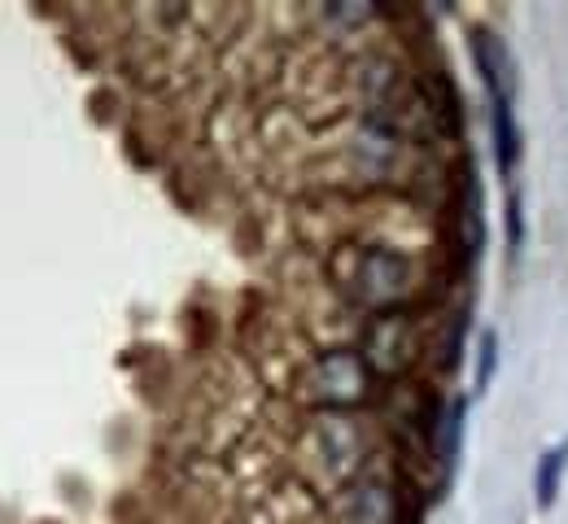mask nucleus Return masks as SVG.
Here are the masks:
<instances>
[{
    "label": "nucleus",
    "mask_w": 568,
    "mask_h": 524,
    "mask_svg": "<svg viewBox=\"0 0 568 524\" xmlns=\"http://www.w3.org/2000/svg\"><path fill=\"white\" fill-rule=\"evenodd\" d=\"M473 58H477V75L486 83L490 96V136H495V162L498 175L511 179L516 162H520V132H516V79H511V58L503 49L495 31H477L473 35Z\"/></svg>",
    "instance_id": "1"
},
{
    "label": "nucleus",
    "mask_w": 568,
    "mask_h": 524,
    "mask_svg": "<svg viewBox=\"0 0 568 524\" xmlns=\"http://www.w3.org/2000/svg\"><path fill=\"white\" fill-rule=\"evenodd\" d=\"M367 389H372V372H367L363 355H351V350L324 355L306 372V398L320 407H355L367 398Z\"/></svg>",
    "instance_id": "2"
},
{
    "label": "nucleus",
    "mask_w": 568,
    "mask_h": 524,
    "mask_svg": "<svg viewBox=\"0 0 568 524\" xmlns=\"http://www.w3.org/2000/svg\"><path fill=\"white\" fill-rule=\"evenodd\" d=\"M407 258L403 254H389V249H367L358 258V271L351 276V294H355L367 310H389L398 306L407 294Z\"/></svg>",
    "instance_id": "3"
},
{
    "label": "nucleus",
    "mask_w": 568,
    "mask_h": 524,
    "mask_svg": "<svg viewBox=\"0 0 568 524\" xmlns=\"http://www.w3.org/2000/svg\"><path fill=\"white\" fill-rule=\"evenodd\" d=\"M363 363L372 376H398L412 363V323L398 310H385L381 319H372L367 328V346H363Z\"/></svg>",
    "instance_id": "4"
},
{
    "label": "nucleus",
    "mask_w": 568,
    "mask_h": 524,
    "mask_svg": "<svg viewBox=\"0 0 568 524\" xmlns=\"http://www.w3.org/2000/svg\"><path fill=\"white\" fill-rule=\"evenodd\" d=\"M351 521L355 524H394L398 521V499L381 481H363L351 494Z\"/></svg>",
    "instance_id": "5"
},
{
    "label": "nucleus",
    "mask_w": 568,
    "mask_h": 524,
    "mask_svg": "<svg viewBox=\"0 0 568 524\" xmlns=\"http://www.w3.org/2000/svg\"><path fill=\"white\" fill-rule=\"evenodd\" d=\"M565 468H568V438L560 442V446L542 450V459H538V472H534V494H538V507H542V512H547V507L560 499Z\"/></svg>",
    "instance_id": "6"
},
{
    "label": "nucleus",
    "mask_w": 568,
    "mask_h": 524,
    "mask_svg": "<svg viewBox=\"0 0 568 524\" xmlns=\"http://www.w3.org/2000/svg\"><path fill=\"white\" fill-rule=\"evenodd\" d=\"M464 415H468V398H455V402L446 407V420H437V424H442V429H437V454H442L446 468H455V459H459Z\"/></svg>",
    "instance_id": "7"
},
{
    "label": "nucleus",
    "mask_w": 568,
    "mask_h": 524,
    "mask_svg": "<svg viewBox=\"0 0 568 524\" xmlns=\"http://www.w3.org/2000/svg\"><path fill=\"white\" fill-rule=\"evenodd\" d=\"M495 372H498V332H495V328H486V332H481V350H477V376H473L477 398L490 389Z\"/></svg>",
    "instance_id": "8"
},
{
    "label": "nucleus",
    "mask_w": 568,
    "mask_h": 524,
    "mask_svg": "<svg viewBox=\"0 0 568 524\" xmlns=\"http://www.w3.org/2000/svg\"><path fill=\"white\" fill-rule=\"evenodd\" d=\"M464 240H468V254H481V193L473 179L464 184Z\"/></svg>",
    "instance_id": "9"
}]
</instances>
